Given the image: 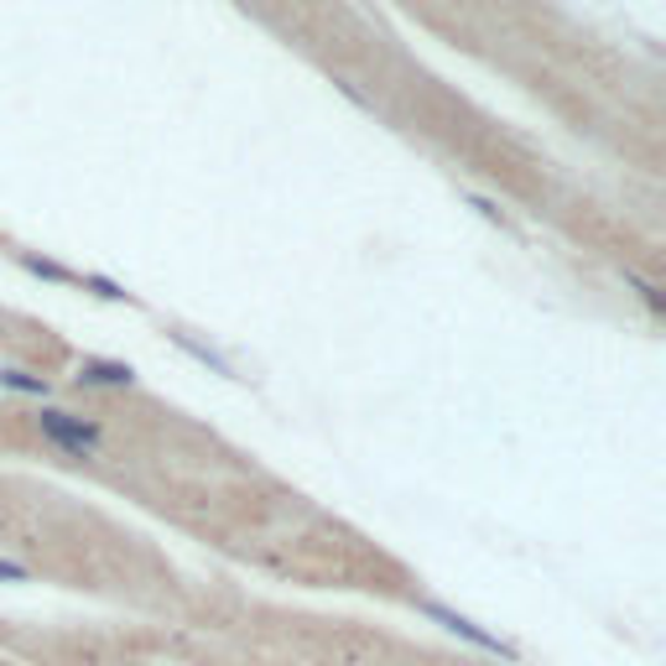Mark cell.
Returning a JSON list of instances; mask_svg holds the SVG:
<instances>
[{
	"label": "cell",
	"instance_id": "1",
	"mask_svg": "<svg viewBox=\"0 0 666 666\" xmlns=\"http://www.w3.org/2000/svg\"><path fill=\"white\" fill-rule=\"evenodd\" d=\"M32 428L42 432V443L58 448L63 458H78V464L104 458V428H99L95 417H78V411H63V406H37L32 411Z\"/></svg>",
	"mask_w": 666,
	"mask_h": 666
}]
</instances>
